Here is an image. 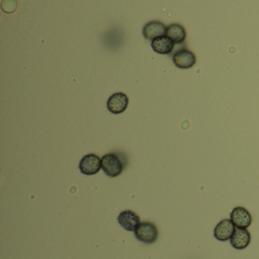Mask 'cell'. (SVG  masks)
Segmentation results:
<instances>
[{
    "mask_svg": "<svg viewBox=\"0 0 259 259\" xmlns=\"http://www.w3.org/2000/svg\"><path fill=\"white\" fill-rule=\"evenodd\" d=\"M158 234V228L152 222H141L135 230V237L146 244H152L156 242Z\"/></svg>",
    "mask_w": 259,
    "mask_h": 259,
    "instance_id": "7a4b0ae2",
    "label": "cell"
},
{
    "mask_svg": "<svg viewBox=\"0 0 259 259\" xmlns=\"http://www.w3.org/2000/svg\"><path fill=\"white\" fill-rule=\"evenodd\" d=\"M125 164L118 154L111 152L101 158V168L107 176L116 178L124 170Z\"/></svg>",
    "mask_w": 259,
    "mask_h": 259,
    "instance_id": "6da1fadb",
    "label": "cell"
},
{
    "mask_svg": "<svg viewBox=\"0 0 259 259\" xmlns=\"http://www.w3.org/2000/svg\"><path fill=\"white\" fill-rule=\"evenodd\" d=\"M167 26L158 21H152L143 27V35L145 39L153 40L158 36H164L167 33Z\"/></svg>",
    "mask_w": 259,
    "mask_h": 259,
    "instance_id": "ba28073f",
    "label": "cell"
},
{
    "mask_svg": "<svg viewBox=\"0 0 259 259\" xmlns=\"http://www.w3.org/2000/svg\"><path fill=\"white\" fill-rule=\"evenodd\" d=\"M251 242L249 231L243 228H237L231 238V244L234 249H244L249 246Z\"/></svg>",
    "mask_w": 259,
    "mask_h": 259,
    "instance_id": "30bf717a",
    "label": "cell"
},
{
    "mask_svg": "<svg viewBox=\"0 0 259 259\" xmlns=\"http://www.w3.org/2000/svg\"><path fill=\"white\" fill-rule=\"evenodd\" d=\"M231 220L237 228L246 229L252 224V218L246 208L239 206L233 209Z\"/></svg>",
    "mask_w": 259,
    "mask_h": 259,
    "instance_id": "8992f818",
    "label": "cell"
},
{
    "mask_svg": "<svg viewBox=\"0 0 259 259\" xmlns=\"http://www.w3.org/2000/svg\"><path fill=\"white\" fill-rule=\"evenodd\" d=\"M140 217L131 210L122 211L118 216V222L125 230L128 231H135L137 227L139 225Z\"/></svg>",
    "mask_w": 259,
    "mask_h": 259,
    "instance_id": "9c48e42d",
    "label": "cell"
},
{
    "mask_svg": "<svg viewBox=\"0 0 259 259\" xmlns=\"http://www.w3.org/2000/svg\"><path fill=\"white\" fill-rule=\"evenodd\" d=\"M235 230V225L231 220L225 219L219 222L214 228V237L219 241H228L231 240Z\"/></svg>",
    "mask_w": 259,
    "mask_h": 259,
    "instance_id": "52a82bcc",
    "label": "cell"
},
{
    "mask_svg": "<svg viewBox=\"0 0 259 259\" xmlns=\"http://www.w3.org/2000/svg\"><path fill=\"white\" fill-rule=\"evenodd\" d=\"M166 35L176 44H182L187 38L185 28L179 24H172L169 25L167 28Z\"/></svg>",
    "mask_w": 259,
    "mask_h": 259,
    "instance_id": "7c38bea8",
    "label": "cell"
},
{
    "mask_svg": "<svg viewBox=\"0 0 259 259\" xmlns=\"http://www.w3.org/2000/svg\"><path fill=\"white\" fill-rule=\"evenodd\" d=\"M175 44L167 35L158 36L152 40V47L155 53L161 55H168L173 52Z\"/></svg>",
    "mask_w": 259,
    "mask_h": 259,
    "instance_id": "8fae6325",
    "label": "cell"
},
{
    "mask_svg": "<svg viewBox=\"0 0 259 259\" xmlns=\"http://www.w3.org/2000/svg\"><path fill=\"white\" fill-rule=\"evenodd\" d=\"M79 168L84 175H96L101 168V159L96 154H88L81 160Z\"/></svg>",
    "mask_w": 259,
    "mask_h": 259,
    "instance_id": "3957f363",
    "label": "cell"
},
{
    "mask_svg": "<svg viewBox=\"0 0 259 259\" xmlns=\"http://www.w3.org/2000/svg\"><path fill=\"white\" fill-rule=\"evenodd\" d=\"M129 100L126 94L116 93L113 94L107 101V109L111 113L118 115L127 109Z\"/></svg>",
    "mask_w": 259,
    "mask_h": 259,
    "instance_id": "5b68a950",
    "label": "cell"
},
{
    "mask_svg": "<svg viewBox=\"0 0 259 259\" xmlns=\"http://www.w3.org/2000/svg\"><path fill=\"white\" fill-rule=\"evenodd\" d=\"M173 63L180 69H190L196 63V56L187 49L178 50L173 56Z\"/></svg>",
    "mask_w": 259,
    "mask_h": 259,
    "instance_id": "277c9868",
    "label": "cell"
}]
</instances>
